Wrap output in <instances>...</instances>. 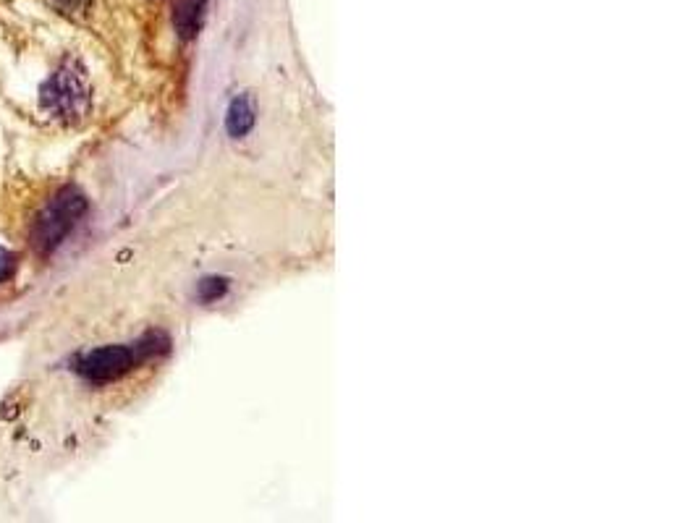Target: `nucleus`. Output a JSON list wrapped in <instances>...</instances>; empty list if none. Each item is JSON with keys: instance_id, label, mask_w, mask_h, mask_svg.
I'll use <instances>...</instances> for the list:
<instances>
[{"instance_id": "6", "label": "nucleus", "mask_w": 699, "mask_h": 523, "mask_svg": "<svg viewBox=\"0 0 699 523\" xmlns=\"http://www.w3.org/2000/svg\"><path fill=\"white\" fill-rule=\"evenodd\" d=\"M55 6V11H61L66 16H82L90 11L92 0H50Z\"/></svg>"}, {"instance_id": "3", "label": "nucleus", "mask_w": 699, "mask_h": 523, "mask_svg": "<svg viewBox=\"0 0 699 523\" xmlns=\"http://www.w3.org/2000/svg\"><path fill=\"white\" fill-rule=\"evenodd\" d=\"M165 348H168V340L160 338V335H150V338H144L137 346L95 348V351H90V354L79 361V372H82L84 380L95 382V385H105V382L121 380L124 374H129L131 369L137 367L139 361L158 354V351H165Z\"/></svg>"}, {"instance_id": "5", "label": "nucleus", "mask_w": 699, "mask_h": 523, "mask_svg": "<svg viewBox=\"0 0 699 523\" xmlns=\"http://www.w3.org/2000/svg\"><path fill=\"white\" fill-rule=\"evenodd\" d=\"M226 129L233 139H244L254 129V105L249 95L233 97L226 113Z\"/></svg>"}, {"instance_id": "2", "label": "nucleus", "mask_w": 699, "mask_h": 523, "mask_svg": "<svg viewBox=\"0 0 699 523\" xmlns=\"http://www.w3.org/2000/svg\"><path fill=\"white\" fill-rule=\"evenodd\" d=\"M84 212H87V197L82 191L63 189L58 197L50 199L48 207L37 215L35 225H32L35 252L42 254V257L53 254L66 241V236L74 231Z\"/></svg>"}, {"instance_id": "7", "label": "nucleus", "mask_w": 699, "mask_h": 523, "mask_svg": "<svg viewBox=\"0 0 699 523\" xmlns=\"http://www.w3.org/2000/svg\"><path fill=\"white\" fill-rule=\"evenodd\" d=\"M16 272V257L8 249H0V283L14 278Z\"/></svg>"}, {"instance_id": "4", "label": "nucleus", "mask_w": 699, "mask_h": 523, "mask_svg": "<svg viewBox=\"0 0 699 523\" xmlns=\"http://www.w3.org/2000/svg\"><path fill=\"white\" fill-rule=\"evenodd\" d=\"M207 14V0H176L173 6V27L181 40H192Z\"/></svg>"}, {"instance_id": "8", "label": "nucleus", "mask_w": 699, "mask_h": 523, "mask_svg": "<svg viewBox=\"0 0 699 523\" xmlns=\"http://www.w3.org/2000/svg\"><path fill=\"white\" fill-rule=\"evenodd\" d=\"M223 291H226V283H223V280H205V283H202V296H205V299H215V296H220Z\"/></svg>"}, {"instance_id": "1", "label": "nucleus", "mask_w": 699, "mask_h": 523, "mask_svg": "<svg viewBox=\"0 0 699 523\" xmlns=\"http://www.w3.org/2000/svg\"><path fill=\"white\" fill-rule=\"evenodd\" d=\"M92 89L87 71L76 58H66L40 87V110L50 121L76 123L90 113Z\"/></svg>"}]
</instances>
